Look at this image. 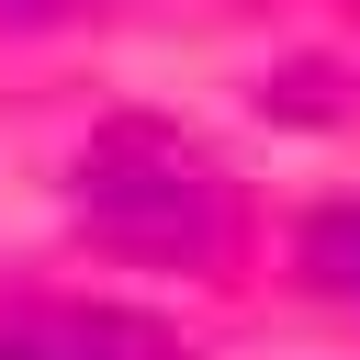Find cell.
<instances>
[{
    "label": "cell",
    "instance_id": "cell-1",
    "mask_svg": "<svg viewBox=\"0 0 360 360\" xmlns=\"http://www.w3.org/2000/svg\"><path fill=\"white\" fill-rule=\"evenodd\" d=\"M79 214H90L101 248L158 259V270H202L225 248V180L169 124H101L90 158H79Z\"/></svg>",
    "mask_w": 360,
    "mask_h": 360
},
{
    "label": "cell",
    "instance_id": "cell-2",
    "mask_svg": "<svg viewBox=\"0 0 360 360\" xmlns=\"http://www.w3.org/2000/svg\"><path fill=\"white\" fill-rule=\"evenodd\" d=\"M304 270H315V292L360 304V202H338V214L304 225Z\"/></svg>",
    "mask_w": 360,
    "mask_h": 360
},
{
    "label": "cell",
    "instance_id": "cell-3",
    "mask_svg": "<svg viewBox=\"0 0 360 360\" xmlns=\"http://www.w3.org/2000/svg\"><path fill=\"white\" fill-rule=\"evenodd\" d=\"M11 22H45V11H79V0H0Z\"/></svg>",
    "mask_w": 360,
    "mask_h": 360
},
{
    "label": "cell",
    "instance_id": "cell-4",
    "mask_svg": "<svg viewBox=\"0 0 360 360\" xmlns=\"http://www.w3.org/2000/svg\"><path fill=\"white\" fill-rule=\"evenodd\" d=\"M0 360H68V349H11V338H0Z\"/></svg>",
    "mask_w": 360,
    "mask_h": 360
}]
</instances>
